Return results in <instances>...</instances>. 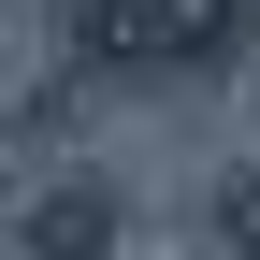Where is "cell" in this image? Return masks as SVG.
<instances>
[{
    "label": "cell",
    "mask_w": 260,
    "mask_h": 260,
    "mask_svg": "<svg viewBox=\"0 0 260 260\" xmlns=\"http://www.w3.org/2000/svg\"><path fill=\"white\" fill-rule=\"evenodd\" d=\"M246 29H260V0H73L87 73H232Z\"/></svg>",
    "instance_id": "cell-1"
},
{
    "label": "cell",
    "mask_w": 260,
    "mask_h": 260,
    "mask_svg": "<svg viewBox=\"0 0 260 260\" xmlns=\"http://www.w3.org/2000/svg\"><path fill=\"white\" fill-rule=\"evenodd\" d=\"M116 232H130L116 188H102V174H58L44 203L15 217V260H116Z\"/></svg>",
    "instance_id": "cell-2"
},
{
    "label": "cell",
    "mask_w": 260,
    "mask_h": 260,
    "mask_svg": "<svg viewBox=\"0 0 260 260\" xmlns=\"http://www.w3.org/2000/svg\"><path fill=\"white\" fill-rule=\"evenodd\" d=\"M217 232H232V246L260 260V174H232V188H217Z\"/></svg>",
    "instance_id": "cell-3"
}]
</instances>
